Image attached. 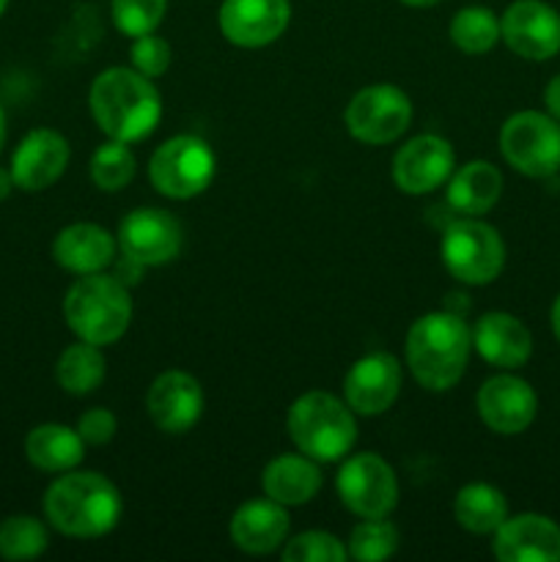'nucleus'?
Segmentation results:
<instances>
[{
	"mask_svg": "<svg viewBox=\"0 0 560 562\" xmlns=\"http://www.w3.org/2000/svg\"><path fill=\"white\" fill-rule=\"evenodd\" d=\"M47 549V527L33 516H9L0 521V558L33 560Z\"/></svg>",
	"mask_w": 560,
	"mask_h": 562,
	"instance_id": "nucleus-30",
	"label": "nucleus"
},
{
	"mask_svg": "<svg viewBox=\"0 0 560 562\" xmlns=\"http://www.w3.org/2000/svg\"><path fill=\"white\" fill-rule=\"evenodd\" d=\"M470 351L472 329L456 313H426L406 333V368L415 382L432 393L456 387L467 371Z\"/></svg>",
	"mask_w": 560,
	"mask_h": 562,
	"instance_id": "nucleus-2",
	"label": "nucleus"
},
{
	"mask_svg": "<svg viewBox=\"0 0 560 562\" xmlns=\"http://www.w3.org/2000/svg\"><path fill=\"white\" fill-rule=\"evenodd\" d=\"M399 549V530L388 516L382 519H362L349 536V558L360 562L388 560Z\"/></svg>",
	"mask_w": 560,
	"mask_h": 562,
	"instance_id": "nucleus-31",
	"label": "nucleus"
},
{
	"mask_svg": "<svg viewBox=\"0 0 560 562\" xmlns=\"http://www.w3.org/2000/svg\"><path fill=\"white\" fill-rule=\"evenodd\" d=\"M5 143V113H3V104H0V148Z\"/></svg>",
	"mask_w": 560,
	"mask_h": 562,
	"instance_id": "nucleus-40",
	"label": "nucleus"
},
{
	"mask_svg": "<svg viewBox=\"0 0 560 562\" xmlns=\"http://www.w3.org/2000/svg\"><path fill=\"white\" fill-rule=\"evenodd\" d=\"M217 159L206 140L195 135H176L165 140L148 162V179L154 190L173 201L195 198L212 184Z\"/></svg>",
	"mask_w": 560,
	"mask_h": 562,
	"instance_id": "nucleus-6",
	"label": "nucleus"
},
{
	"mask_svg": "<svg viewBox=\"0 0 560 562\" xmlns=\"http://www.w3.org/2000/svg\"><path fill=\"white\" fill-rule=\"evenodd\" d=\"M472 349L494 368L514 371L530 360V329L511 313H483L472 327Z\"/></svg>",
	"mask_w": 560,
	"mask_h": 562,
	"instance_id": "nucleus-20",
	"label": "nucleus"
},
{
	"mask_svg": "<svg viewBox=\"0 0 560 562\" xmlns=\"http://www.w3.org/2000/svg\"><path fill=\"white\" fill-rule=\"evenodd\" d=\"M168 0H113V22L124 36L137 38L154 33L165 20Z\"/></svg>",
	"mask_w": 560,
	"mask_h": 562,
	"instance_id": "nucleus-32",
	"label": "nucleus"
},
{
	"mask_svg": "<svg viewBox=\"0 0 560 562\" xmlns=\"http://www.w3.org/2000/svg\"><path fill=\"white\" fill-rule=\"evenodd\" d=\"M11 187H14V176H11V170L0 168V201L11 195Z\"/></svg>",
	"mask_w": 560,
	"mask_h": 562,
	"instance_id": "nucleus-37",
	"label": "nucleus"
},
{
	"mask_svg": "<svg viewBox=\"0 0 560 562\" xmlns=\"http://www.w3.org/2000/svg\"><path fill=\"white\" fill-rule=\"evenodd\" d=\"M64 318L86 344H115L132 322L130 291L115 274H80V280L66 291Z\"/></svg>",
	"mask_w": 560,
	"mask_h": 562,
	"instance_id": "nucleus-4",
	"label": "nucleus"
},
{
	"mask_svg": "<svg viewBox=\"0 0 560 562\" xmlns=\"http://www.w3.org/2000/svg\"><path fill=\"white\" fill-rule=\"evenodd\" d=\"M475 406L489 431L514 437V434L527 431V426L536 420L538 398L525 379L503 373L483 382L475 395Z\"/></svg>",
	"mask_w": 560,
	"mask_h": 562,
	"instance_id": "nucleus-16",
	"label": "nucleus"
},
{
	"mask_svg": "<svg viewBox=\"0 0 560 562\" xmlns=\"http://www.w3.org/2000/svg\"><path fill=\"white\" fill-rule=\"evenodd\" d=\"M69 165V143L55 130H33L22 137L11 157L14 187L25 192H42L64 176Z\"/></svg>",
	"mask_w": 560,
	"mask_h": 562,
	"instance_id": "nucleus-18",
	"label": "nucleus"
},
{
	"mask_svg": "<svg viewBox=\"0 0 560 562\" xmlns=\"http://www.w3.org/2000/svg\"><path fill=\"white\" fill-rule=\"evenodd\" d=\"M291 519L275 499H250L231 516V541L247 554H269L289 538Z\"/></svg>",
	"mask_w": 560,
	"mask_h": 562,
	"instance_id": "nucleus-21",
	"label": "nucleus"
},
{
	"mask_svg": "<svg viewBox=\"0 0 560 562\" xmlns=\"http://www.w3.org/2000/svg\"><path fill=\"white\" fill-rule=\"evenodd\" d=\"M500 151L505 162L533 179H547L560 170V121L525 110L511 115L500 130Z\"/></svg>",
	"mask_w": 560,
	"mask_h": 562,
	"instance_id": "nucleus-8",
	"label": "nucleus"
},
{
	"mask_svg": "<svg viewBox=\"0 0 560 562\" xmlns=\"http://www.w3.org/2000/svg\"><path fill=\"white\" fill-rule=\"evenodd\" d=\"M115 247H119V241L102 225L75 223L55 236L53 258L66 272L93 274L104 272L113 263Z\"/></svg>",
	"mask_w": 560,
	"mask_h": 562,
	"instance_id": "nucleus-22",
	"label": "nucleus"
},
{
	"mask_svg": "<svg viewBox=\"0 0 560 562\" xmlns=\"http://www.w3.org/2000/svg\"><path fill=\"white\" fill-rule=\"evenodd\" d=\"M132 66H135L141 75L146 77H163L168 71L170 60H173V53H170V44L165 38L154 36V33H146V36H137L130 47Z\"/></svg>",
	"mask_w": 560,
	"mask_h": 562,
	"instance_id": "nucleus-34",
	"label": "nucleus"
},
{
	"mask_svg": "<svg viewBox=\"0 0 560 562\" xmlns=\"http://www.w3.org/2000/svg\"><path fill=\"white\" fill-rule=\"evenodd\" d=\"M492 552L500 562H558L560 527L538 514L514 516L494 530Z\"/></svg>",
	"mask_w": 560,
	"mask_h": 562,
	"instance_id": "nucleus-19",
	"label": "nucleus"
},
{
	"mask_svg": "<svg viewBox=\"0 0 560 562\" xmlns=\"http://www.w3.org/2000/svg\"><path fill=\"white\" fill-rule=\"evenodd\" d=\"M104 355L102 346H93L80 340V344H71L64 355L58 357V366H55V376L58 384L71 395H88L102 384L104 379Z\"/></svg>",
	"mask_w": 560,
	"mask_h": 562,
	"instance_id": "nucleus-27",
	"label": "nucleus"
},
{
	"mask_svg": "<svg viewBox=\"0 0 560 562\" xmlns=\"http://www.w3.org/2000/svg\"><path fill=\"white\" fill-rule=\"evenodd\" d=\"M453 173V146L439 135H417L399 148L393 181L406 195H426Z\"/></svg>",
	"mask_w": 560,
	"mask_h": 562,
	"instance_id": "nucleus-15",
	"label": "nucleus"
},
{
	"mask_svg": "<svg viewBox=\"0 0 560 562\" xmlns=\"http://www.w3.org/2000/svg\"><path fill=\"white\" fill-rule=\"evenodd\" d=\"M121 494L99 472L60 475L44 494V514L49 525L69 538H102L121 519Z\"/></svg>",
	"mask_w": 560,
	"mask_h": 562,
	"instance_id": "nucleus-3",
	"label": "nucleus"
},
{
	"mask_svg": "<svg viewBox=\"0 0 560 562\" xmlns=\"http://www.w3.org/2000/svg\"><path fill=\"white\" fill-rule=\"evenodd\" d=\"M503 192V176L486 159H475L450 173L448 179V203L453 212L464 217H481L492 212L494 203Z\"/></svg>",
	"mask_w": 560,
	"mask_h": 562,
	"instance_id": "nucleus-24",
	"label": "nucleus"
},
{
	"mask_svg": "<svg viewBox=\"0 0 560 562\" xmlns=\"http://www.w3.org/2000/svg\"><path fill=\"white\" fill-rule=\"evenodd\" d=\"M453 516L467 532L489 536L508 519V503L503 492L489 483H470L453 499Z\"/></svg>",
	"mask_w": 560,
	"mask_h": 562,
	"instance_id": "nucleus-26",
	"label": "nucleus"
},
{
	"mask_svg": "<svg viewBox=\"0 0 560 562\" xmlns=\"http://www.w3.org/2000/svg\"><path fill=\"white\" fill-rule=\"evenodd\" d=\"M346 558H349V549L322 530L300 532L283 549L285 562H344Z\"/></svg>",
	"mask_w": 560,
	"mask_h": 562,
	"instance_id": "nucleus-33",
	"label": "nucleus"
},
{
	"mask_svg": "<svg viewBox=\"0 0 560 562\" xmlns=\"http://www.w3.org/2000/svg\"><path fill=\"white\" fill-rule=\"evenodd\" d=\"M25 453L33 467L44 472H69L86 456V442L77 428L60 426V423H44L36 426L25 439Z\"/></svg>",
	"mask_w": 560,
	"mask_h": 562,
	"instance_id": "nucleus-25",
	"label": "nucleus"
},
{
	"mask_svg": "<svg viewBox=\"0 0 560 562\" xmlns=\"http://www.w3.org/2000/svg\"><path fill=\"white\" fill-rule=\"evenodd\" d=\"M500 20L486 5H467L450 20V42L467 55H483L497 44Z\"/></svg>",
	"mask_w": 560,
	"mask_h": 562,
	"instance_id": "nucleus-28",
	"label": "nucleus"
},
{
	"mask_svg": "<svg viewBox=\"0 0 560 562\" xmlns=\"http://www.w3.org/2000/svg\"><path fill=\"white\" fill-rule=\"evenodd\" d=\"M146 412L165 434H187L203 415V390L184 371H165L146 393Z\"/></svg>",
	"mask_w": 560,
	"mask_h": 562,
	"instance_id": "nucleus-17",
	"label": "nucleus"
},
{
	"mask_svg": "<svg viewBox=\"0 0 560 562\" xmlns=\"http://www.w3.org/2000/svg\"><path fill=\"white\" fill-rule=\"evenodd\" d=\"M344 121L355 140L366 146H384V143L399 140L410 130L412 102L401 88L377 82L351 97Z\"/></svg>",
	"mask_w": 560,
	"mask_h": 562,
	"instance_id": "nucleus-9",
	"label": "nucleus"
},
{
	"mask_svg": "<svg viewBox=\"0 0 560 562\" xmlns=\"http://www.w3.org/2000/svg\"><path fill=\"white\" fill-rule=\"evenodd\" d=\"M289 437L296 450L313 461H338L357 439V423L351 406L335 395L313 390L300 395L289 409Z\"/></svg>",
	"mask_w": 560,
	"mask_h": 562,
	"instance_id": "nucleus-5",
	"label": "nucleus"
},
{
	"mask_svg": "<svg viewBox=\"0 0 560 562\" xmlns=\"http://www.w3.org/2000/svg\"><path fill=\"white\" fill-rule=\"evenodd\" d=\"M544 102H547L549 115H552L555 121H560V75L555 77L547 86V91H544Z\"/></svg>",
	"mask_w": 560,
	"mask_h": 562,
	"instance_id": "nucleus-36",
	"label": "nucleus"
},
{
	"mask_svg": "<svg viewBox=\"0 0 560 562\" xmlns=\"http://www.w3.org/2000/svg\"><path fill=\"white\" fill-rule=\"evenodd\" d=\"M264 494L280 505H305L322 488V470L318 461L305 453H285L269 461L261 475Z\"/></svg>",
	"mask_w": 560,
	"mask_h": 562,
	"instance_id": "nucleus-23",
	"label": "nucleus"
},
{
	"mask_svg": "<svg viewBox=\"0 0 560 562\" xmlns=\"http://www.w3.org/2000/svg\"><path fill=\"white\" fill-rule=\"evenodd\" d=\"M500 36L519 58L547 60L560 53V14L541 0H516L500 20Z\"/></svg>",
	"mask_w": 560,
	"mask_h": 562,
	"instance_id": "nucleus-12",
	"label": "nucleus"
},
{
	"mask_svg": "<svg viewBox=\"0 0 560 562\" xmlns=\"http://www.w3.org/2000/svg\"><path fill=\"white\" fill-rule=\"evenodd\" d=\"M121 256L146 267H163L173 261L184 245L181 223L165 209H135L119 225Z\"/></svg>",
	"mask_w": 560,
	"mask_h": 562,
	"instance_id": "nucleus-11",
	"label": "nucleus"
},
{
	"mask_svg": "<svg viewBox=\"0 0 560 562\" xmlns=\"http://www.w3.org/2000/svg\"><path fill=\"white\" fill-rule=\"evenodd\" d=\"M443 261L456 280L489 285L505 267V245L492 225L478 217L453 220L443 236Z\"/></svg>",
	"mask_w": 560,
	"mask_h": 562,
	"instance_id": "nucleus-7",
	"label": "nucleus"
},
{
	"mask_svg": "<svg viewBox=\"0 0 560 562\" xmlns=\"http://www.w3.org/2000/svg\"><path fill=\"white\" fill-rule=\"evenodd\" d=\"M338 497L360 519H382L399 503V481L382 456L357 453L344 461L338 472Z\"/></svg>",
	"mask_w": 560,
	"mask_h": 562,
	"instance_id": "nucleus-10",
	"label": "nucleus"
},
{
	"mask_svg": "<svg viewBox=\"0 0 560 562\" xmlns=\"http://www.w3.org/2000/svg\"><path fill=\"white\" fill-rule=\"evenodd\" d=\"M88 102L93 121L110 140H143L163 119V99L152 77L126 66H113L97 75Z\"/></svg>",
	"mask_w": 560,
	"mask_h": 562,
	"instance_id": "nucleus-1",
	"label": "nucleus"
},
{
	"mask_svg": "<svg viewBox=\"0 0 560 562\" xmlns=\"http://www.w3.org/2000/svg\"><path fill=\"white\" fill-rule=\"evenodd\" d=\"M115 431H119V420H115L113 412L102 409V406L82 412L80 420H77V434H80L82 442L91 445V448L108 445L110 439L115 437Z\"/></svg>",
	"mask_w": 560,
	"mask_h": 562,
	"instance_id": "nucleus-35",
	"label": "nucleus"
},
{
	"mask_svg": "<svg viewBox=\"0 0 560 562\" xmlns=\"http://www.w3.org/2000/svg\"><path fill=\"white\" fill-rule=\"evenodd\" d=\"M5 5H9V0H0V14H3V11H5Z\"/></svg>",
	"mask_w": 560,
	"mask_h": 562,
	"instance_id": "nucleus-41",
	"label": "nucleus"
},
{
	"mask_svg": "<svg viewBox=\"0 0 560 562\" xmlns=\"http://www.w3.org/2000/svg\"><path fill=\"white\" fill-rule=\"evenodd\" d=\"M289 20V0H223L220 5V31L231 44L245 49L278 42Z\"/></svg>",
	"mask_w": 560,
	"mask_h": 562,
	"instance_id": "nucleus-14",
	"label": "nucleus"
},
{
	"mask_svg": "<svg viewBox=\"0 0 560 562\" xmlns=\"http://www.w3.org/2000/svg\"><path fill=\"white\" fill-rule=\"evenodd\" d=\"M552 333H555V338L560 340V296L555 300V305H552Z\"/></svg>",
	"mask_w": 560,
	"mask_h": 562,
	"instance_id": "nucleus-38",
	"label": "nucleus"
},
{
	"mask_svg": "<svg viewBox=\"0 0 560 562\" xmlns=\"http://www.w3.org/2000/svg\"><path fill=\"white\" fill-rule=\"evenodd\" d=\"M401 366L388 351H371L349 368L344 379V395L351 412L366 417L384 415L401 393Z\"/></svg>",
	"mask_w": 560,
	"mask_h": 562,
	"instance_id": "nucleus-13",
	"label": "nucleus"
},
{
	"mask_svg": "<svg viewBox=\"0 0 560 562\" xmlns=\"http://www.w3.org/2000/svg\"><path fill=\"white\" fill-rule=\"evenodd\" d=\"M401 3H406V5H415V9H426V5H434V3H439V0H401Z\"/></svg>",
	"mask_w": 560,
	"mask_h": 562,
	"instance_id": "nucleus-39",
	"label": "nucleus"
},
{
	"mask_svg": "<svg viewBox=\"0 0 560 562\" xmlns=\"http://www.w3.org/2000/svg\"><path fill=\"white\" fill-rule=\"evenodd\" d=\"M135 154L130 151V143L108 140L93 151L91 157V179L99 190L119 192L135 179Z\"/></svg>",
	"mask_w": 560,
	"mask_h": 562,
	"instance_id": "nucleus-29",
	"label": "nucleus"
}]
</instances>
